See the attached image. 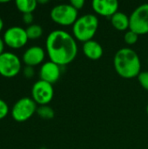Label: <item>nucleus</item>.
<instances>
[{
  "instance_id": "f257e3e1",
  "label": "nucleus",
  "mask_w": 148,
  "mask_h": 149,
  "mask_svg": "<svg viewBox=\"0 0 148 149\" xmlns=\"http://www.w3.org/2000/svg\"><path fill=\"white\" fill-rule=\"evenodd\" d=\"M45 49L50 61L59 66L72 63L78 54L75 38L63 30H55L49 33L45 41Z\"/></svg>"
},
{
  "instance_id": "f03ea898",
  "label": "nucleus",
  "mask_w": 148,
  "mask_h": 149,
  "mask_svg": "<svg viewBox=\"0 0 148 149\" xmlns=\"http://www.w3.org/2000/svg\"><path fill=\"white\" fill-rule=\"evenodd\" d=\"M113 65L116 72L123 79H133L141 72V63L139 55L128 47L121 48L116 52Z\"/></svg>"
},
{
  "instance_id": "7ed1b4c3",
  "label": "nucleus",
  "mask_w": 148,
  "mask_h": 149,
  "mask_svg": "<svg viewBox=\"0 0 148 149\" xmlns=\"http://www.w3.org/2000/svg\"><path fill=\"white\" fill-rule=\"evenodd\" d=\"M99 28V19L93 14L79 17L72 25V34L76 40L85 43L93 38Z\"/></svg>"
},
{
  "instance_id": "20e7f679",
  "label": "nucleus",
  "mask_w": 148,
  "mask_h": 149,
  "mask_svg": "<svg viewBox=\"0 0 148 149\" xmlns=\"http://www.w3.org/2000/svg\"><path fill=\"white\" fill-rule=\"evenodd\" d=\"M78 11L70 3H60L55 5L50 13L51 20L62 26L73 25L79 18Z\"/></svg>"
},
{
  "instance_id": "39448f33",
  "label": "nucleus",
  "mask_w": 148,
  "mask_h": 149,
  "mask_svg": "<svg viewBox=\"0 0 148 149\" xmlns=\"http://www.w3.org/2000/svg\"><path fill=\"white\" fill-rule=\"evenodd\" d=\"M38 109L37 103L30 97L19 99L11 108V116L17 122H24L31 119Z\"/></svg>"
},
{
  "instance_id": "423d86ee",
  "label": "nucleus",
  "mask_w": 148,
  "mask_h": 149,
  "mask_svg": "<svg viewBox=\"0 0 148 149\" xmlns=\"http://www.w3.org/2000/svg\"><path fill=\"white\" fill-rule=\"evenodd\" d=\"M22 70V60L11 52H4L0 55V75L4 78H14Z\"/></svg>"
},
{
  "instance_id": "0eeeda50",
  "label": "nucleus",
  "mask_w": 148,
  "mask_h": 149,
  "mask_svg": "<svg viewBox=\"0 0 148 149\" xmlns=\"http://www.w3.org/2000/svg\"><path fill=\"white\" fill-rule=\"evenodd\" d=\"M129 30L136 32L138 35L148 33V3L138 6L130 15Z\"/></svg>"
},
{
  "instance_id": "6e6552de",
  "label": "nucleus",
  "mask_w": 148,
  "mask_h": 149,
  "mask_svg": "<svg viewBox=\"0 0 148 149\" xmlns=\"http://www.w3.org/2000/svg\"><path fill=\"white\" fill-rule=\"evenodd\" d=\"M3 39L5 45L11 49H20L29 40L25 29L21 26H11L6 29L3 35Z\"/></svg>"
},
{
  "instance_id": "1a4fd4ad",
  "label": "nucleus",
  "mask_w": 148,
  "mask_h": 149,
  "mask_svg": "<svg viewBox=\"0 0 148 149\" xmlns=\"http://www.w3.org/2000/svg\"><path fill=\"white\" fill-rule=\"evenodd\" d=\"M54 96L53 86L44 80L36 81L31 87V98L37 105L44 106L49 104Z\"/></svg>"
},
{
  "instance_id": "9d476101",
  "label": "nucleus",
  "mask_w": 148,
  "mask_h": 149,
  "mask_svg": "<svg viewBox=\"0 0 148 149\" xmlns=\"http://www.w3.org/2000/svg\"><path fill=\"white\" fill-rule=\"evenodd\" d=\"M45 58V51L38 45H33L27 48L22 56V61L25 65L37 66L43 63Z\"/></svg>"
},
{
  "instance_id": "9b49d317",
  "label": "nucleus",
  "mask_w": 148,
  "mask_h": 149,
  "mask_svg": "<svg viewBox=\"0 0 148 149\" xmlns=\"http://www.w3.org/2000/svg\"><path fill=\"white\" fill-rule=\"evenodd\" d=\"M60 67L61 66L50 60L43 63L39 69L40 79L48 82L51 85L56 83L59 79L61 75Z\"/></svg>"
},
{
  "instance_id": "f8f14e48",
  "label": "nucleus",
  "mask_w": 148,
  "mask_h": 149,
  "mask_svg": "<svg viewBox=\"0 0 148 149\" xmlns=\"http://www.w3.org/2000/svg\"><path fill=\"white\" fill-rule=\"evenodd\" d=\"M92 6L98 15L112 17L118 12L119 3L116 0H94L92 3Z\"/></svg>"
},
{
  "instance_id": "ddd939ff",
  "label": "nucleus",
  "mask_w": 148,
  "mask_h": 149,
  "mask_svg": "<svg viewBox=\"0 0 148 149\" xmlns=\"http://www.w3.org/2000/svg\"><path fill=\"white\" fill-rule=\"evenodd\" d=\"M83 52L86 58L92 60H98L103 56V48L96 40H90L83 44Z\"/></svg>"
},
{
  "instance_id": "4468645a",
  "label": "nucleus",
  "mask_w": 148,
  "mask_h": 149,
  "mask_svg": "<svg viewBox=\"0 0 148 149\" xmlns=\"http://www.w3.org/2000/svg\"><path fill=\"white\" fill-rule=\"evenodd\" d=\"M111 24L117 31H124L130 28V18L126 13L118 11L111 17Z\"/></svg>"
},
{
  "instance_id": "2eb2a0df",
  "label": "nucleus",
  "mask_w": 148,
  "mask_h": 149,
  "mask_svg": "<svg viewBox=\"0 0 148 149\" xmlns=\"http://www.w3.org/2000/svg\"><path fill=\"white\" fill-rule=\"evenodd\" d=\"M15 5L17 9L23 14L32 13L38 6V1L36 0H16Z\"/></svg>"
},
{
  "instance_id": "dca6fc26",
  "label": "nucleus",
  "mask_w": 148,
  "mask_h": 149,
  "mask_svg": "<svg viewBox=\"0 0 148 149\" xmlns=\"http://www.w3.org/2000/svg\"><path fill=\"white\" fill-rule=\"evenodd\" d=\"M29 39H38L43 35V28L41 25L37 24H32L25 29Z\"/></svg>"
},
{
  "instance_id": "f3484780",
  "label": "nucleus",
  "mask_w": 148,
  "mask_h": 149,
  "mask_svg": "<svg viewBox=\"0 0 148 149\" xmlns=\"http://www.w3.org/2000/svg\"><path fill=\"white\" fill-rule=\"evenodd\" d=\"M36 113L43 120H51L55 116L54 110L47 105L39 106L37 109Z\"/></svg>"
},
{
  "instance_id": "a211bd4d",
  "label": "nucleus",
  "mask_w": 148,
  "mask_h": 149,
  "mask_svg": "<svg viewBox=\"0 0 148 149\" xmlns=\"http://www.w3.org/2000/svg\"><path fill=\"white\" fill-rule=\"evenodd\" d=\"M139 36L140 35H138L136 32H134L131 30H128L124 35V41L128 45H135L139 40Z\"/></svg>"
},
{
  "instance_id": "6ab92c4d",
  "label": "nucleus",
  "mask_w": 148,
  "mask_h": 149,
  "mask_svg": "<svg viewBox=\"0 0 148 149\" xmlns=\"http://www.w3.org/2000/svg\"><path fill=\"white\" fill-rule=\"evenodd\" d=\"M137 78L140 86L148 91V72H141Z\"/></svg>"
},
{
  "instance_id": "aec40b11",
  "label": "nucleus",
  "mask_w": 148,
  "mask_h": 149,
  "mask_svg": "<svg viewBox=\"0 0 148 149\" xmlns=\"http://www.w3.org/2000/svg\"><path fill=\"white\" fill-rule=\"evenodd\" d=\"M9 113V106L2 99H0V120L4 119Z\"/></svg>"
},
{
  "instance_id": "412c9836",
  "label": "nucleus",
  "mask_w": 148,
  "mask_h": 149,
  "mask_svg": "<svg viewBox=\"0 0 148 149\" xmlns=\"http://www.w3.org/2000/svg\"><path fill=\"white\" fill-rule=\"evenodd\" d=\"M22 71H23V75L26 79H31L35 74V70H34V67H32V66L25 65Z\"/></svg>"
},
{
  "instance_id": "4be33fe9",
  "label": "nucleus",
  "mask_w": 148,
  "mask_h": 149,
  "mask_svg": "<svg viewBox=\"0 0 148 149\" xmlns=\"http://www.w3.org/2000/svg\"><path fill=\"white\" fill-rule=\"evenodd\" d=\"M22 20H23V22L25 24H27L29 26V25L32 24L33 20H34V16H33L32 13H25V14H23Z\"/></svg>"
},
{
  "instance_id": "5701e85b",
  "label": "nucleus",
  "mask_w": 148,
  "mask_h": 149,
  "mask_svg": "<svg viewBox=\"0 0 148 149\" xmlns=\"http://www.w3.org/2000/svg\"><path fill=\"white\" fill-rule=\"evenodd\" d=\"M70 4L74 9H76L77 10H80V9L83 8V6L85 4V1L84 0H71Z\"/></svg>"
},
{
  "instance_id": "b1692460",
  "label": "nucleus",
  "mask_w": 148,
  "mask_h": 149,
  "mask_svg": "<svg viewBox=\"0 0 148 149\" xmlns=\"http://www.w3.org/2000/svg\"><path fill=\"white\" fill-rule=\"evenodd\" d=\"M4 46H5L4 41H3V38L0 37V55L4 52Z\"/></svg>"
},
{
  "instance_id": "393cba45",
  "label": "nucleus",
  "mask_w": 148,
  "mask_h": 149,
  "mask_svg": "<svg viewBox=\"0 0 148 149\" xmlns=\"http://www.w3.org/2000/svg\"><path fill=\"white\" fill-rule=\"evenodd\" d=\"M3 26H4V23H3V18L0 17V31L3 29Z\"/></svg>"
},
{
  "instance_id": "a878e982",
  "label": "nucleus",
  "mask_w": 148,
  "mask_h": 149,
  "mask_svg": "<svg viewBox=\"0 0 148 149\" xmlns=\"http://www.w3.org/2000/svg\"><path fill=\"white\" fill-rule=\"evenodd\" d=\"M49 1L48 0H39L38 1V3H47Z\"/></svg>"
},
{
  "instance_id": "bb28decb",
  "label": "nucleus",
  "mask_w": 148,
  "mask_h": 149,
  "mask_svg": "<svg viewBox=\"0 0 148 149\" xmlns=\"http://www.w3.org/2000/svg\"><path fill=\"white\" fill-rule=\"evenodd\" d=\"M147 114H148V105H147Z\"/></svg>"
},
{
  "instance_id": "cd10ccee",
  "label": "nucleus",
  "mask_w": 148,
  "mask_h": 149,
  "mask_svg": "<svg viewBox=\"0 0 148 149\" xmlns=\"http://www.w3.org/2000/svg\"><path fill=\"white\" fill-rule=\"evenodd\" d=\"M40 149H47V148H44V147H43V148H41Z\"/></svg>"
},
{
  "instance_id": "c85d7f7f",
  "label": "nucleus",
  "mask_w": 148,
  "mask_h": 149,
  "mask_svg": "<svg viewBox=\"0 0 148 149\" xmlns=\"http://www.w3.org/2000/svg\"><path fill=\"white\" fill-rule=\"evenodd\" d=\"M147 63H148V60H147Z\"/></svg>"
}]
</instances>
